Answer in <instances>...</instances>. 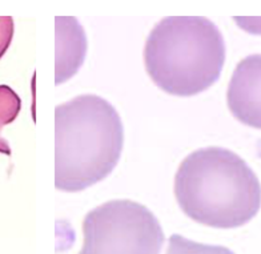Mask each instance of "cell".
<instances>
[{
  "mask_svg": "<svg viewBox=\"0 0 261 254\" xmlns=\"http://www.w3.org/2000/svg\"><path fill=\"white\" fill-rule=\"evenodd\" d=\"M180 209L195 222L216 229L248 223L261 208V184L251 166L221 147L189 153L175 176Z\"/></svg>",
  "mask_w": 261,
  "mask_h": 254,
  "instance_id": "cell-1",
  "label": "cell"
},
{
  "mask_svg": "<svg viewBox=\"0 0 261 254\" xmlns=\"http://www.w3.org/2000/svg\"><path fill=\"white\" fill-rule=\"evenodd\" d=\"M55 185L82 192L103 181L120 161L124 127L114 105L97 95H80L55 109Z\"/></svg>",
  "mask_w": 261,
  "mask_h": 254,
  "instance_id": "cell-2",
  "label": "cell"
},
{
  "mask_svg": "<svg viewBox=\"0 0 261 254\" xmlns=\"http://www.w3.org/2000/svg\"><path fill=\"white\" fill-rule=\"evenodd\" d=\"M225 51L223 35L210 19L171 16L159 21L148 35L144 64L160 90L191 97L220 79Z\"/></svg>",
  "mask_w": 261,
  "mask_h": 254,
  "instance_id": "cell-3",
  "label": "cell"
},
{
  "mask_svg": "<svg viewBox=\"0 0 261 254\" xmlns=\"http://www.w3.org/2000/svg\"><path fill=\"white\" fill-rule=\"evenodd\" d=\"M79 254H160L163 228L151 210L130 200H111L86 214Z\"/></svg>",
  "mask_w": 261,
  "mask_h": 254,
  "instance_id": "cell-4",
  "label": "cell"
},
{
  "mask_svg": "<svg viewBox=\"0 0 261 254\" xmlns=\"http://www.w3.org/2000/svg\"><path fill=\"white\" fill-rule=\"evenodd\" d=\"M227 103L236 120L261 129V55L247 56L237 64L228 86Z\"/></svg>",
  "mask_w": 261,
  "mask_h": 254,
  "instance_id": "cell-5",
  "label": "cell"
},
{
  "mask_svg": "<svg viewBox=\"0 0 261 254\" xmlns=\"http://www.w3.org/2000/svg\"><path fill=\"white\" fill-rule=\"evenodd\" d=\"M56 86L69 80L83 66L87 53L86 32L75 17H55Z\"/></svg>",
  "mask_w": 261,
  "mask_h": 254,
  "instance_id": "cell-6",
  "label": "cell"
},
{
  "mask_svg": "<svg viewBox=\"0 0 261 254\" xmlns=\"http://www.w3.org/2000/svg\"><path fill=\"white\" fill-rule=\"evenodd\" d=\"M21 109V100L12 88L0 86V153L11 155V148L3 137V129L8 124L16 120Z\"/></svg>",
  "mask_w": 261,
  "mask_h": 254,
  "instance_id": "cell-7",
  "label": "cell"
},
{
  "mask_svg": "<svg viewBox=\"0 0 261 254\" xmlns=\"http://www.w3.org/2000/svg\"><path fill=\"white\" fill-rule=\"evenodd\" d=\"M167 254H234L233 251L220 245H208L195 242L180 234H172L168 240Z\"/></svg>",
  "mask_w": 261,
  "mask_h": 254,
  "instance_id": "cell-8",
  "label": "cell"
},
{
  "mask_svg": "<svg viewBox=\"0 0 261 254\" xmlns=\"http://www.w3.org/2000/svg\"><path fill=\"white\" fill-rule=\"evenodd\" d=\"M15 34V24L12 16H0V59L10 48Z\"/></svg>",
  "mask_w": 261,
  "mask_h": 254,
  "instance_id": "cell-9",
  "label": "cell"
}]
</instances>
